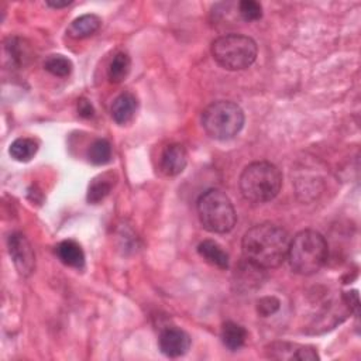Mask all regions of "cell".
I'll use <instances>...</instances> for the list:
<instances>
[{
	"label": "cell",
	"mask_w": 361,
	"mask_h": 361,
	"mask_svg": "<svg viewBox=\"0 0 361 361\" xmlns=\"http://www.w3.org/2000/svg\"><path fill=\"white\" fill-rule=\"evenodd\" d=\"M289 241V235L282 227L272 223L255 224L241 241L244 259L261 269L276 268L288 257Z\"/></svg>",
	"instance_id": "cell-1"
},
{
	"label": "cell",
	"mask_w": 361,
	"mask_h": 361,
	"mask_svg": "<svg viewBox=\"0 0 361 361\" xmlns=\"http://www.w3.org/2000/svg\"><path fill=\"white\" fill-rule=\"evenodd\" d=\"M329 248L324 237L314 230L299 231L289 241L288 259L292 269L300 275H312L326 264Z\"/></svg>",
	"instance_id": "cell-2"
},
{
	"label": "cell",
	"mask_w": 361,
	"mask_h": 361,
	"mask_svg": "<svg viewBox=\"0 0 361 361\" xmlns=\"http://www.w3.org/2000/svg\"><path fill=\"white\" fill-rule=\"evenodd\" d=\"M238 185L241 195L247 200L252 203H265L279 193L282 175L274 164L258 161L243 169Z\"/></svg>",
	"instance_id": "cell-3"
},
{
	"label": "cell",
	"mask_w": 361,
	"mask_h": 361,
	"mask_svg": "<svg viewBox=\"0 0 361 361\" xmlns=\"http://www.w3.org/2000/svg\"><path fill=\"white\" fill-rule=\"evenodd\" d=\"M197 214L204 230L224 234L235 224V210L230 197L220 189H209L197 200Z\"/></svg>",
	"instance_id": "cell-4"
},
{
	"label": "cell",
	"mask_w": 361,
	"mask_h": 361,
	"mask_svg": "<svg viewBox=\"0 0 361 361\" xmlns=\"http://www.w3.org/2000/svg\"><path fill=\"white\" fill-rule=\"evenodd\" d=\"M257 44L252 38L241 34H226L212 44L214 61L227 71L250 68L257 58Z\"/></svg>",
	"instance_id": "cell-5"
},
{
	"label": "cell",
	"mask_w": 361,
	"mask_h": 361,
	"mask_svg": "<svg viewBox=\"0 0 361 361\" xmlns=\"http://www.w3.org/2000/svg\"><path fill=\"white\" fill-rule=\"evenodd\" d=\"M202 126L209 137L220 141L234 138L244 126L241 107L228 100L209 104L202 113Z\"/></svg>",
	"instance_id": "cell-6"
},
{
	"label": "cell",
	"mask_w": 361,
	"mask_h": 361,
	"mask_svg": "<svg viewBox=\"0 0 361 361\" xmlns=\"http://www.w3.org/2000/svg\"><path fill=\"white\" fill-rule=\"evenodd\" d=\"M8 252L17 271L23 276H28L32 274L35 267V255L25 235L20 233L11 234L8 238Z\"/></svg>",
	"instance_id": "cell-7"
},
{
	"label": "cell",
	"mask_w": 361,
	"mask_h": 361,
	"mask_svg": "<svg viewBox=\"0 0 361 361\" xmlns=\"http://www.w3.org/2000/svg\"><path fill=\"white\" fill-rule=\"evenodd\" d=\"M190 337L186 331L178 327H166L159 334V350L169 358H176L188 353Z\"/></svg>",
	"instance_id": "cell-8"
},
{
	"label": "cell",
	"mask_w": 361,
	"mask_h": 361,
	"mask_svg": "<svg viewBox=\"0 0 361 361\" xmlns=\"http://www.w3.org/2000/svg\"><path fill=\"white\" fill-rule=\"evenodd\" d=\"M188 164V152L182 144H169L161 154V171L168 176L180 173Z\"/></svg>",
	"instance_id": "cell-9"
},
{
	"label": "cell",
	"mask_w": 361,
	"mask_h": 361,
	"mask_svg": "<svg viewBox=\"0 0 361 361\" xmlns=\"http://www.w3.org/2000/svg\"><path fill=\"white\" fill-rule=\"evenodd\" d=\"M137 97L130 93V92H124L120 96H117L111 104V117L113 120L120 124L124 126L127 123H130L137 111Z\"/></svg>",
	"instance_id": "cell-10"
},
{
	"label": "cell",
	"mask_w": 361,
	"mask_h": 361,
	"mask_svg": "<svg viewBox=\"0 0 361 361\" xmlns=\"http://www.w3.org/2000/svg\"><path fill=\"white\" fill-rule=\"evenodd\" d=\"M56 255L65 265L82 269L85 265V252L82 247L73 240H63L56 245Z\"/></svg>",
	"instance_id": "cell-11"
},
{
	"label": "cell",
	"mask_w": 361,
	"mask_h": 361,
	"mask_svg": "<svg viewBox=\"0 0 361 361\" xmlns=\"http://www.w3.org/2000/svg\"><path fill=\"white\" fill-rule=\"evenodd\" d=\"M100 24L102 21L96 14H83L69 24L66 32L71 38L82 39L93 35L100 28Z\"/></svg>",
	"instance_id": "cell-12"
},
{
	"label": "cell",
	"mask_w": 361,
	"mask_h": 361,
	"mask_svg": "<svg viewBox=\"0 0 361 361\" xmlns=\"http://www.w3.org/2000/svg\"><path fill=\"white\" fill-rule=\"evenodd\" d=\"M199 255L213 267L220 269L228 268V255L227 252L213 240H204L197 245Z\"/></svg>",
	"instance_id": "cell-13"
},
{
	"label": "cell",
	"mask_w": 361,
	"mask_h": 361,
	"mask_svg": "<svg viewBox=\"0 0 361 361\" xmlns=\"http://www.w3.org/2000/svg\"><path fill=\"white\" fill-rule=\"evenodd\" d=\"M220 337H221L223 344L228 350L237 351L244 345V343L247 340V330L234 322H226L221 326Z\"/></svg>",
	"instance_id": "cell-14"
},
{
	"label": "cell",
	"mask_w": 361,
	"mask_h": 361,
	"mask_svg": "<svg viewBox=\"0 0 361 361\" xmlns=\"http://www.w3.org/2000/svg\"><path fill=\"white\" fill-rule=\"evenodd\" d=\"M131 69V59L126 52H118L113 58V61L109 65L107 76L111 83H120L123 82Z\"/></svg>",
	"instance_id": "cell-15"
},
{
	"label": "cell",
	"mask_w": 361,
	"mask_h": 361,
	"mask_svg": "<svg viewBox=\"0 0 361 361\" xmlns=\"http://www.w3.org/2000/svg\"><path fill=\"white\" fill-rule=\"evenodd\" d=\"M38 151V144L32 138L21 137L11 142L10 145V155L20 162L30 161Z\"/></svg>",
	"instance_id": "cell-16"
},
{
	"label": "cell",
	"mask_w": 361,
	"mask_h": 361,
	"mask_svg": "<svg viewBox=\"0 0 361 361\" xmlns=\"http://www.w3.org/2000/svg\"><path fill=\"white\" fill-rule=\"evenodd\" d=\"M113 179L109 178L107 173L100 175L92 180L87 189V202L89 203H99L102 202L113 188Z\"/></svg>",
	"instance_id": "cell-17"
},
{
	"label": "cell",
	"mask_w": 361,
	"mask_h": 361,
	"mask_svg": "<svg viewBox=\"0 0 361 361\" xmlns=\"http://www.w3.org/2000/svg\"><path fill=\"white\" fill-rule=\"evenodd\" d=\"M87 158L93 165H104L111 159V145L107 140H96L87 151Z\"/></svg>",
	"instance_id": "cell-18"
},
{
	"label": "cell",
	"mask_w": 361,
	"mask_h": 361,
	"mask_svg": "<svg viewBox=\"0 0 361 361\" xmlns=\"http://www.w3.org/2000/svg\"><path fill=\"white\" fill-rule=\"evenodd\" d=\"M44 68H45V71H48L54 76L65 78V76H68L72 72L73 65H72L69 58L56 54V55H49L45 59Z\"/></svg>",
	"instance_id": "cell-19"
},
{
	"label": "cell",
	"mask_w": 361,
	"mask_h": 361,
	"mask_svg": "<svg viewBox=\"0 0 361 361\" xmlns=\"http://www.w3.org/2000/svg\"><path fill=\"white\" fill-rule=\"evenodd\" d=\"M238 13L247 23L257 21L262 17V6L254 0H243L238 3Z\"/></svg>",
	"instance_id": "cell-20"
},
{
	"label": "cell",
	"mask_w": 361,
	"mask_h": 361,
	"mask_svg": "<svg viewBox=\"0 0 361 361\" xmlns=\"http://www.w3.org/2000/svg\"><path fill=\"white\" fill-rule=\"evenodd\" d=\"M279 300L275 296H264L257 302V312L262 317H268L278 312L279 309Z\"/></svg>",
	"instance_id": "cell-21"
},
{
	"label": "cell",
	"mask_w": 361,
	"mask_h": 361,
	"mask_svg": "<svg viewBox=\"0 0 361 361\" xmlns=\"http://www.w3.org/2000/svg\"><path fill=\"white\" fill-rule=\"evenodd\" d=\"M343 300L347 305V307L350 309V312H354L355 314H358L360 310V300H358V293L357 290H351V292H345L343 295Z\"/></svg>",
	"instance_id": "cell-22"
},
{
	"label": "cell",
	"mask_w": 361,
	"mask_h": 361,
	"mask_svg": "<svg viewBox=\"0 0 361 361\" xmlns=\"http://www.w3.org/2000/svg\"><path fill=\"white\" fill-rule=\"evenodd\" d=\"M93 111H94V110H93V106H92V103H90L89 100L80 99V100L78 102V113H79L80 117L89 118V117L93 116Z\"/></svg>",
	"instance_id": "cell-23"
},
{
	"label": "cell",
	"mask_w": 361,
	"mask_h": 361,
	"mask_svg": "<svg viewBox=\"0 0 361 361\" xmlns=\"http://www.w3.org/2000/svg\"><path fill=\"white\" fill-rule=\"evenodd\" d=\"M72 1L71 0H65V1H47V4L49 7H54V8H61V7H66L69 6Z\"/></svg>",
	"instance_id": "cell-24"
}]
</instances>
